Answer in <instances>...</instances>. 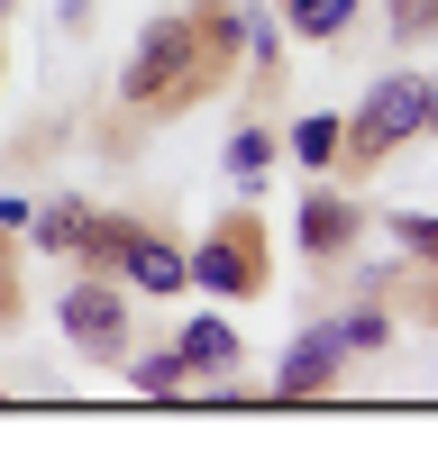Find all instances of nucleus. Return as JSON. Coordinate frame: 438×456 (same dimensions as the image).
Returning <instances> with one entry per match:
<instances>
[{
  "instance_id": "nucleus-1",
  "label": "nucleus",
  "mask_w": 438,
  "mask_h": 456,
  "mask_svg": "<svg viewBox=\"0 0 438 456\" xmlns=\"http://www.w3.org/2000/svg\"><path fill=\"white\" fill-rule=\"evenodd\" d=\"M201 73V28L192 19H156L137 37V55H128V73H119V92L137 101V110H165L182 83Z\"/></svg>"
},
{
  "instance_id": "nucleus-2",
  "label": "nucleus",
  "mask_w": 438,
  "mask_h": 456,
  "mask_svg": "<svg viewBox=\"0 0 438 456\" xmlns=\"http://www.w3.org/2000/svg\"><path fill=\"white\" fill-rule=\"evenodd\" d=\"M429 128V83H411V73H393V83H375L365 92V110H356V128H347V146L365 165L375 156H393L402 137H420Z\"/></svg>"
},
{
  "instance_id": "nucleus-3",
  "label": "nucleus",
  "mask_w": 438,
  "mask_h": 456,
  "mask_svg": "<svg viewBox=\"0 0 438 456\" xmlns=\"http://www.w3.org/2000/svg\"><path fill=\"white\" fill-rule=\"evenodd\" d=\"M64 338H73V356L119 365L128 356V292L119 283H73L64 292Z\"/></svg>"
},
{
  "instance_id": "nucleus-4",
  "label": "nucleus",
  "mask_w": 438,
  "mask_h": 456,
  "mask_svg": "<svg viewBox=\"0 0 438 456\" xmlns=\"http://www.w3.org/2000/svg\"><path fill=\"white\" fill-rule=\"evenodd\" d=\"M338 365H347V338L338 329H302L283 347V374H274V402H320L328 384H338Z\"/></svg>"
},
{
  "instance_id": "nucleus-5",
  "label": "nucleus",
  "mask_w": 438,
  "mask_h": 456,
  "mask_svg": "<svg viewBox=\"0 0 438 456\" xmlns=\"http://www.w3.org/2000/svg\"><path fill=\"white\" fill-rule=\"evenodd\" d=\"M182 274H192V283H210V292H256V283H265V256H256V228H219V238L201 247V256H182Z\"/></svg>"
},
{
  "instance_id": "nucleus-6",
  "label": "nucleus",
  "mask_w": 438,
  "mask_h": 456,
  "mask_svg": "<svg viewBox=\"0 0 438 456\" xmlns=\"http://www.w3.org/2000/svg\"><path fill=\"white\" fill-rule=\"evenodd\" d=\"M119 274L137 283V292H182L192 274H182V256L156 238V228H128V247H119Z\"/></svg>"
},
{
  "instance_id": "nucleus-7",
  "label": "nucleus",
  "mask_w": 438,
  "mask_h": 456,
  "mask_svg": "<svg viewBox=\"0 0 438 456\" xmlns=\"http://www.w3.org/2000/svg\"><path fill=\"white\" fill-rule=\"evenodd\" d=\"M174 356H182V374H229V365H238V329H229V320H192Z\"/></svg>"
},
{
  "instance_id": "nucleus-8",
  "label": "nucleus",
  "mask_w": 438,
  "mask_h": 456,
  "mask_svg": "<svg viewBox=\"0 0 438 456\" xmlns=\"http://www.w3.org/2000/svg\"><path fill=\"white\" fill-rule=\"evenodd\" d=\"M28 228H36V247H46V256H83L92 201H46V210H28Z\"/></svg>"
},
{
  "instance_id": "nucleus-9",
  "label": "nucleus",
  "mask_w": 438,
  "mask_h": 456,
  "mask_svg": "<svg viewBox=\"0 0 438 456\" xmlns=\"http://www.w3.org/2000/svg\"><path fill=\"white\" fill-rule=\"evenodd\" d=\"M347 238H356V210H347L338 192H311V201H302V247H311V256H338Z\"/></svg>"
},
{
  "instance_id": "nucleus-10",
  "label": "nucleus",
  "mask_w": 438,
  "mask_h": 456,
  "mask_svg": "<svg viewBox=\"0 0 438 456\" xmlns=\"http://www.w3.org/2000/svg\"><path fill=\"white\" fill-rule=\"evenodd\" d=\"M356 19V0H283V28H302V37H347Z\"/></svg>"
},
{
  "instance_id": "nucleus-11",
  "label": "nucleus",
  "mask_w": 438,
  "mask_h": 456,
  "mask_svg": "<svg viewBox=\"0 0 438 456\" xmlns=\"http://www.w3.org/2000/svg\"><path fill=\"white\" fill-rule=\"evenodd\" d=\"M338 146H347L338 119H302V128H292V156H302L311 174H328V156H338Z\"/></svg>"
},
{
  "instance_id": "nucleus-12",
  "label": "nucleus",
  "mask_w": 438,
  "mask_h": 456,
  "mask_svg": "<svg viewBox=\"0 0 438 456\" xmlns=\"http://www.w3.org/2000/svg\"><path fill=\"white\" fill-rule=\"evenodd\" d=\"M265 165H274V137H265V128H238V137H229V174L256 192V183H265Z\"/></svg>"
},
{
  "instance_id": "nucleus-13",
  "label": "nucleus",
  "mask_w": 438,
  "mask_h": 456,
  "mask_svg": "<svg viewBox=\"0 0 438 456\" xmlns=\"http://www.w3.org/2000/svg\"><path fill=\"white\" fill-rule=\"evenodd\" d=\"M128 384H137L146 402H174V384H182V356H137V365H128Z\"/></svg>"
},
{
  "instance_id": "nucleus-14",
  "label": "nucleus",
  "mask_w": 438,
  "mask_h": 456,
  "mask_svg": "<svg viewBox=\"0 0 438 456\" xmlns=\"http://www.w3.org/2000/svg\"><path fill=\"white\" fill-rule=\"evenodd\" d=\"M393 247H411L420 265H438V219H420V210H393Z\"/></svg>"
},
{
  "instance_id": "nucleus-15",
  "label": "nucleus",
  "mask_w": 438,
  "mask_h": 456,
  "mask_svg": "<svg viewBox=\"0 0 438 456\" xmlns=\"http://www.w3.org/2000/svg\"><path fill=\"white\" fill-rule=\"evenodd\" d=\"M393 37H438V0H393Z\"/></svg>"
},
{
  "instance_id": "nucleus-16",
  "label": "nucleus",
  "mask_w": 438,
  "mask_h": 456,
  "mask_svg": "<svg viewBox=\"0 0 438 456\" xmlns=\"http://www.w3.org/2000/svg\"><path fill=\"white\" fill-rule=\"evenodd\" d=\"M338 338H347V347H384V311H347Z\"/></svg>"
},
{
  "instance_id": "nucleus-17",
  "label": "nucleus",
  "mask_w": 438,
  "mask_h": 456,
  "mask_svg": "<svg viewBox=\"0 0 438 456\" xmlns=\"http://www.w3.org/2000/svg\"><path fill=\"white\" fill-rule=\"evenodd\" d=\"M429 128H438V83H429Z\"/></svg>"
},
{
  "instance_id": "nucleus-18",
  "label": "nucleus",
  "mask_w": 438,
  "mask_h": 456,
  "mask_svg": "<svg viewBox=\"0 0 438 456\" xmlns=\"http://www.w3.org/2000/svg\"><path fill=\"white\" fill-rule=\"evenodd\" d=\"M0 10H10V0H0Z\"/></svg>"
}]
</instances>
